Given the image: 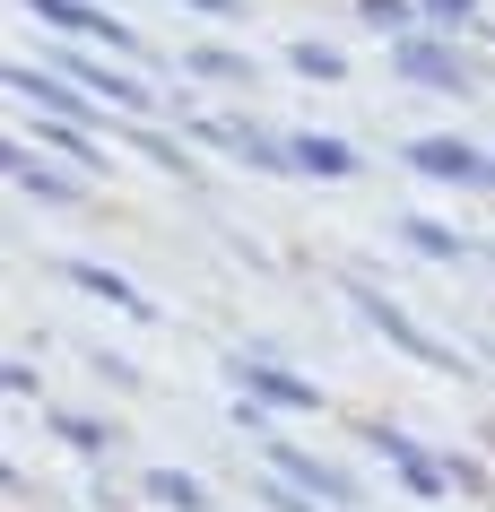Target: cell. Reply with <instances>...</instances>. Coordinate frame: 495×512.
I'll return each instance as SVG.
<instances>
[{
  "mask_svg": "<svg viewBox=\"0 0 495 512\" xmlns=\"http://www.w3.org/2000/svg\"><path fill=\"white\" fill-rule=\"evenodd\" d=\"M409 165L417 174H443V183H495V165L478 157V148H461V139H417Z\"/></svg>",
  "mask_w": 495,
  "mask_h": 512,
  "instance_id": "1",
  "label": "cell"
},
{
  "mask_svg": "<svg viewBox=\"0 0 495 512\" xmlns=\"http://www.w3.org/2000/svg\"><path fill=\"white\" fill-rule=\"evenodd\" d=\"M235 382H244L252 400H270V408H313V400H322L304 374H270V365H235Z\"/></svg>",
  "mask_w": 495,
  "mask_h": 512,
  "instance_id": "2",
  "label": "cell"
},
{
  "mask_svg": "<svg viewBox=\"0 0 495 512\" xmlns=\"http://www.w3.org/2000/svg\"><path fill=\"white\" fill-rule=\"evenodd\" d=\"M35 9H44L53 27H70V35H96V44H122V53H131V35L113 27V18H96V9H79V0H35Z\"/></svg>",
  "mask_w": 495,
  "mask_h": 512,
  "instance_id": "3",
  "label": "cell"
},
{
  "mask_svg": "<svg viewBox=\"0 0 495 512\" xmlns=\"http://www.w3.org/2000/svg\"><path fill=\"white\" fill-rule=\"evenodd\" d=\"M287 165H304V174H348V148H339V139H296V148H287Z\"/></svg>",
  "mask_w": 495,
  "mask_h": 512,
  "instance_id": "4",
  "label": "cell"
},
{
  "mask_svg": "<svg viewBox=\"0 0 495 512\" xmlns=\"http://www.w3.org/2000/svg\"><path fill=\"white\" fill-rule=\"evenodd\" d=\"M270 460H278V478H304L313 495H348V478H330L322 460H304V452H270Z\"/></svg>",
  "mask_w": 495,
  "mask_h": 512,
  "instance_id": "5",
  "label": "cell"
},
{
  "mask_svg": "<svg viewBox=\"0 0 495 512\" xmlns=\"http://www.w3.org/2000/svg\"><path fill=\"white\" fill-rule=\"evenodd\" d=\"M400 235H409V243H417V252H435V261H443V252H461V243L443 235V226H426V217H409V226H400Z\"/></svg>",
  "mask_w": 495,
  "mask_h": 512,
  "instance_id": "6",
  "label": "cell"
},
{
  "mask_svg": "<svg viewBox=\"0 0 495 512\" xmlns=\"http://www.w3.org/2000/svg\"><path fill=\"white\" fill-rule=\"evenodd\" d=\"M79 278H87V287H96V296H113V304H131V313H148V304H139V296H131V287H122V278H113V270H79Z\"/></svg>",
  "mask_w": 495,
  "mask_h": 512,
  "instance_id": "7",
  "label": "cell"
},
{
  "mask_svg": "<svg viewBox=\"0 0 495 512\" xmlns=\"http://www.w3.org/2000/svg\"><path fill=\"white\" fill-rule=\"evenodd\" d=\"M148 486H157L165 504H200V486H192V478H174V469H157V478H148Z\"/></svg>",
  "mask_w": 495,
  "mask_h": 512,
  "instance_id": "8",
  "label": "cell"
},
{
  "mask_svg": "<svg viewBox=\"0 0 495 512\" xmlns=\"http://www.w3.org/2000/svg\"><path fill=\"white\" fill-rule=\"evenodd\" d=\"M426 9H435V18H469V0H426Z\"/></svg>",
  "mask_w": 495,
  "mask_h": 512,
  "instance_id": "9",
  "label": "cell"
}]
</instances>
